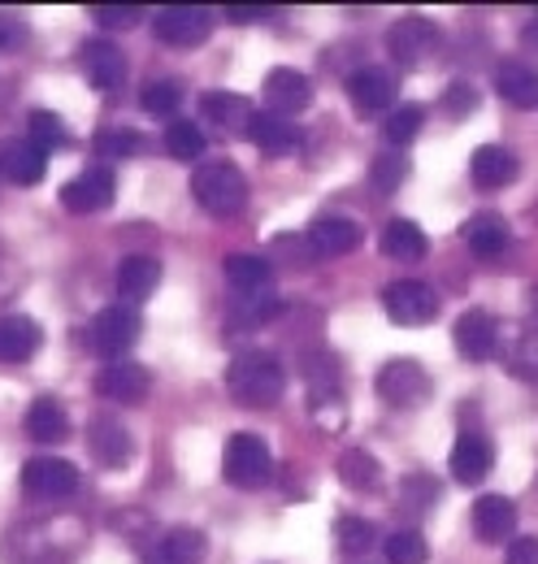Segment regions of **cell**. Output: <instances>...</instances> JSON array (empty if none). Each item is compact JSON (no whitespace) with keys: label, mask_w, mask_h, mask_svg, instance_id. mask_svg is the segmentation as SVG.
Segmentation results:
<instances>
[{"label":"cell","mask_w":538,"mask_h":564,"mask_svg":"<svg viewBox=\"0 0 538 564\" xmlns=\"http://www.w3.org/2000/svg\"><path fill=\"white\" fill-rule=\"evenodd\" d=\"M273 9H252V4H226V18L230 22H261V18H269Z\"/></svg>","instance_id":"obj_47"},{"label":"cell","mask_w":538,"mask_h":564,"mask_svg":"<svg viewBox=\"0 0 538 564\" xmlns=\"http://www.w3.org/2000/svg\"><path fill=\"white\" fill-rule=\"evenodd\" d=\"M408 178V156L404 152H378L374 156V165H369V183H374V192H383V196H391V192H400V183Z\"/></svg>","instance_id":"obj_36"},{"label":"cell","mask_w":538,"mask_h":564,"mask_svg":"<svg viewBox=\"0 0 538 564\" xmlns=\"http://www.w3.org/2000/svg\"><path fill=\"white\" fill-rule=\"evenodd\" d=\"M96 395L100 400H114V404H139L143 395H148V387H152V373L143 369V365H134V360H114V365H105L100 373H96Z\"/></svg>","instance_id":"obj_11"},{"label":"cell","mask_w":538,"mask_h":564,"mask_svg":"<svg viewBox=\"0 0 538 564\" xmlns=\"http://www.w3.org/2000/svg\"><path fill=\"white\" fill-rule=\"evenodd\" d=\"M421 127H426V109L421 105H396L391 118L383 122V135H387L391 148H404V143H412L421 135Z\"/></svg>","instance_id":"obj_35"},{"label":"cell","mask_w":538,"mask_h":564,"mask_svg":"<svg viewBox=\"0 0 538 564\" xmlns=\"http://www.w3.org/2000/svg\"><path fill=\"white\" fill-rule=\"evenodd\" d=\"M204 148H208V140H204L201 122L174 118V122L165 127V152H170L174 161H196V156H204Z\"/></svg>","instance_id":"obj_34"},{"label":"cell","mask_w":538,"mask_h":564,"mask_svg":"<svg viewBox=\"0 0 538 564\" xmlns=\"http://www.w3.org/2000/svg\"><path fill=\"white\" fill-rule=\"evenodd\" d=\"M443 109H448L452 118H470L473 109H477V87L465 83V78L448 83V91H443Z\"/></svg>","instance_id":"obj_42"},{"label":"cell","mask_w":538,"mask_h":564,"mask_svg":"<svg viewBox=\"0 0 538 564\" xmlns=\"http://www.w3.org/2000/svg\"><path fill=\"white\" fill-rule=\"evenodd\" d=\"M152 31L161 44H174V48H196L208 40L213 31V13L204 4H165L152 13Z\"/></svg>","instance_id":"obj_6"},{"label":"cell","mask_w":538,"mask_h":564,"mask_svg":"<svg viewBox=\"0 0 538 564\" xmlns=\"http://www.w3.org/2000/svg\"><path fill=\"white\" fill-rule=\"evenodd\" d=\"M378 248H383V257H391V261H421V257L430 252V239H426V230H421L417 221L391 217V221L383 226V235H378Z\"/></svg>","instance_id":"obj_24"},{"label":"cell","mask_w":538,"mask_h":564,"mask_svg":"<svg viewBox=\"0 0 538 564\" xmlns=\"http://www.w3.org/2000/svg\"><path fill=\"white\" fill-rule=\"evenodd\" d=\"M161 286V261L157 257H127L118 265V295L127 304H143Z\"/></svg>","instance_id":"obj_28"},{"label":"cell","mask_w":538,"mask_h":564,"mask_svg":"<svg viewBox=\"0 0 538 564\" xmlns=\"http://www.w3.org/2000/svg\"><path fill=\"white\" fill-rule=\"evenodd\" d=\"M114 187H118L114 170L92 165V170H83L74 183H66V187H62V209H69V213L109 209V205H114Z\"/></svg>","instance_id":"obj_13"},{"label":"cell","mask_w":538,"mask_h":564,"mask_svg":"<svg viewBox=\"0 0 538 564\" xmlns=\"http://www.w3.org/2000/svg\"><path fill=\"white\" fill-rule=\"evenodd\" d=\"M201 113L217 131H226V135H248V127H252V118H257L252 100L239 96V91H204Z\"/></svg>","instance_id":"obj_17"},{"label":"cell","mask_w":538,"mask_h":564,"mask_svg":"<svg viewBox=\"0 0 538 564\" xmlns=\"http://www.w3.org/2000/svg\"><path fill=\"white\" fill-rule=\"evenodd\" d=\"M309 243H313L318 257H347V252L361 248V226L343 213H326L309 226Z\"/></svg>","instance_id":"obj_21"},{"label":"cell","mask_w":538,"mask_h":564,"mask_svg":"<svg viewBox=\"0 0 538 564\" xmlns=\"http://www.w3.org/2000/svg\"><path fill=\"white\" fill-rule=\"evenodd\" d=\"M383 308L396 326H426L439 317V295L430 282L417 279H400L391 286H383Z\"/></svg>","instance_id":"obj_7"},{"label":"cell","mask_w":538,"mask_h":564,"mask_svg":"<svg viewBox=\"0 0 538 564\" xmlns=\"http://www.w3.org/2000/svg\"><path fill=\"white\" fill-rule=\"evenodd\" d=\"M499 339H504V326L486 308L461 313V322L452 330V344H456V352L465 356V360H491V356L499 352Z\"/></svg>","instance_id":"obj_10"},{"label":"cell","mask_w":538,"mask_h":564,"mask_svg":"<svg viewBox=\"0 0 538 564\" xmlns=\"http://www.w3.org/2000/svg\"><path fill=\"white\" fill-rule=\"evenodd\" d=\"M504 564H538V539L535 534L513 539V543H508V552H504Z\"/></svg>","instance_id":"obj_45"},{"label":"cell","mask_w":538,"mask_h":564,"mask_svg":"<svg viewBox=\"0 0 538 564\" xmlns=\"http://www.w3.org/2000/svg\"><path fill=\"white\" fill-rule=\"evenodd\" d=\"M49 174V152L35 140H4L0 143V178L18 187H35Z\"/></svg>","instance_id":"obj_14"},{"label":"cell","mask_w":538,"mask_h":564,"mask_svg":"<svg viewBox=\"0 0 538 564\" xmlns=\"http://www.w3.org/2000/svg\"><path fill=\"white\" fill-rule=\"evenodd\" d=\"M22 44H26V26H22L18 18L0 13V53H13V48H22Z\"/></svg>","instance_id":"obj_46"},{"label":"cell","mask_w":538,"mask_h":564,"mask_svg":"<svg viewBox=\"0 0 538 564\" xmlns=\"http://www.w3.org/2000/svg\"><path fill=\"white\" fill-rule=\"evenodd\" d=\"M222 474H226V482L239 487V491L266 487L269 478H273V456H269L266 438H261V434H248V430L230 434V438H226V452H222Z\"/></svg>","instance_id":"obj_3"},{"label":"cell","mask_w":538,"mask_h":564,"mask_svg":"<svg viewBox=\"0 0 538 564\" xmlns=\"http://www.w3.org/2000/svg\"><path fill=\"white\" fill-rule=\"evenodd\" d=\"M92 13H96V22H100L105 31H127V26H134V22L143 18L139 4H100V9H92Z\"/></svg>","instance_id":"obj_43"},{"label":"cell","mask_w":538,"mask_h":564,"mask_svg":"<svg viewBox=\"0 0 538 564\" xmlns=\"http://www.w3.org/2000/svg\"><path fill=\"white\" fill-rule=\"evenodd\" d=\"M387 561L391 564H426L430 561V543L417 534V530H396L387 543H383Z\"/></svg>","instance_id":"obj_41"},{"label":"cell","mask_w":538,"mask_h":564,"mask_svg":"<svg viewBox=\"0 0 538 564\" xmlns=\"http://www.w3.org/2000/svg\"><path fill=\"white\" fill-rule=\"evenodd\" d=\"M374 387H378V400L391 404V409H421V404L430 400V391H434L430 373H426L412 356H391V360L378 369Z\"/></svg>","instance_id":"obj_4"},{"label":"cell","mask_w":538,"mask_h":564,"mask_svg":"<svg viewBox=\"0 0 538 564\" xmlns=\"http://www.w3.org/2000/svg\"><path fill=\"white\" fill-rule=\"evenodd\" d=\"M404 491V503H412V508H430V499H439V482L434 478H426V474H408L400 482Z\"/></svg>","instance_id":"obj_44"},{"label":"cell","mask_w":538,"mask_h":564,"mask_svg":"<svg viewBox=\"0 0 538 564\" xmlns=\"http://www.w3.org/2000/svg\"><path fill=\"white\" fill-rule=\"evenodd\" d=\"M96 156H114V161H127V156H139L143 152V135L139 131H127V127H109V131H96Z\"/></svg>","instance_id":"obj_39"},{"label":"cell","mask_w":538,"mask_h":564,"mask_svg":"<svg viewBox=\"0 0 538 564\" xmlns=\"http://www.w3.org/2000/svg\"><path fill=\"white\" fill-rule=\"evenodd\" d=\"M269 279H273V270H269L266 257H252V252H230V257H226V282H230L244 300L266 295Z\"/></svg>","instance_id":"obj_29"},{"label":"cell","mask_w":538,"mask_h":564,"mask_svg":"<svg viewBox=\"0 0 538 564\" xmlns=\"http://www.w3.org/2000/svg\"><path fill=\"white\" fill-rule=\"evenodd\" d=\"M139 339V313L131 304H109L92 317V352L96 356H122Z\"/></svg>","instance_id":"obj_9"},{"label":"cell","mask_w":538,"mask_h":564,"mask_svg":"<svg viewBox=\"0 0 538 564\" xmlns=\"http://www.w3.org/2000/svg\"><path fill=\"white\" fill-rule=\"evenodd\" d=\"M499 352L508 360V373L521 382H538V330H504Z\"/></svg>","instance_id":"obj_30"},{"label":"cell","mask_w":538,"mask_h":564,"mask_svg":"<svg viewBox=\"0 0 538 564\" xmlns=\"http://www.w3.org/2000/svg\"><path fill=\"white\" fill-rule=\"evenodd\" d=\"M139 105L152 113V118H179V105H183V87L174 78H157L143 87Z\"/></svg>","instance_id":"obj_37"},{"label":"cell","mask_w":538,"mask_h":564,"mask_svg":"<svg viewBox=\"0 0 538 564\" xmlns=\"http://www.w3.org/2000/svg\"><path fill=\"white\" fill-rule=\"evenodd\" d=\"M40 326L31 322V317H0V360H26V356H35V348H40Z\"/></svg>","instance_id":"obj_31"},{"label":"cell","mask_w":538,"mask_h":564,"mask_svg":"<svg viewBox=\"0 0 538 564\" xmlns=\"http://www.w3.org/2000/svg\"><path fill=\"white\" fill-rule=\"evenodd\" d=\"M470 178L473 187H482V192H499V187H508L517 178V156L504 143H482L470 156Z\"/></svg>","instance_id":"obj_20"},{"label":"cell","mask_w":538,"mask_h":564,"mask_svg":"<svg viewBox=\"0 0 538 564\" xmlns=\"http://www.w3.org/2000/svg\"><path fill=\"white\" fill-rule=\"evenodd\" d=\"M287 369L273 352H239L226 369V391L244 409H269L282 400Z\"/></svg>","instance_id":"obj_1"},{"label":"cell","mask_w":538,"mask_h":564,"mask_svg":"<svg viewBox=\"0 0 538 564\" xmlns=\"http://www.w3.org/2000/svg\"><path fill=\"white\" fill-rule=\"evenodd\" d=\"M87 447H92L96 465L122 469V465L131 460L134 438H131V430L122 422H114V417H92V425H87Z\"/></svg>","instance_id":"obj_16"},{"label":"cell","mask_w":538,"mask_h":564,"mask_svg":"<svg viewBox=\"0 0 538 564\" xmlns=\"http://www.w3.org/2000/svg\"><path fill=\"white\" fill-rule=\"evenodd\" d=\"M335 539H338V552L361 556V552H369V547H374L378 530H374V521H365V517H338Z\"/></svg>","instance_id":"obj_38"},{"label":"cell","mask_w":538,"mask_h":564,"mask_svg":"<svg viewBox=\"0 0 538 564\" xmlns=\"http://www.w3.org/2000/svg\"><path fill=\"white\" fill-rule=\"evenodd\" d=\"M465 243H470L473 257H482V261H495V257L508 248V221H504V217H499L495 209L473 213L470 221H465Z\"/></svg>","instance_id":"obj_25"},{"label":"cell","mask_w":538,"mask_h":564,"mask_svg":"<svg viewBox=\"0 0 538 564\" xmlns=\"http://www.w3.org/2000/svg\"><path fill=\"white\" fill-rule=\"evenodd\" d=\"M338 482L352 487V491H374L383 482V469H378V460L365 447H347L338 456Z\"/></svg>","instance_id":"obj_33"},{"label":"cell","mask_w":538,"mask_h":564,"mask_svg":"<svg viewBox=\"0 0 538 564\" xmlns=\"http://www.w3.org/2000/svg\"><path fill=\"white\" fill-rule=\"evenodd\" d=\"M248 140L257 143L266 156H291L300 148V131L291 118H278V113H257L252 127H248Z\"/></svg>","instance_id":"obj_26"},{"label":"cell","mask_w":538,"mask_h":564,"mask_svg":"<svg viewBox=\"0 0 538 564\" xmlns=\"http://www.w3.org/2000/svg\"><path fill=\"white\" fill-rule=\"evenodd\" d=\"M495 91L513 105V109H538V70L526 62H504L495 70Z\"/></svg>","instance_id":"obj_27"},{"label":"cell","mask_w":538,"mask_h":564,"mask_svg":"<svg viewBox=\"0 0 538 564\" xmlns=\"http://www.w3.org/2000/svg\"><path fill=\"white\" fill-rule=\"evenodd\" d=\"M261 91H266V109L269 113H278V118H295V113H304L309 100H313L309 78H304L300 70H291V66L269 70L266 83H261Z\"/></svg>","instance_id":"obj_12"},{"label":"cell","mask_w":538,"mask_h":564,"mask_svg":"<svg viewBox=\"0 0 538 564\" xmlns=\"http://www.w3.org/2000/svg\"><path fill=\"white\" fill-rule=\"evenodd\" d=\"M192 196L213 217H235L248 205V178L230 161H208V165H196L192 174Z\"/></svg>","instance_id":"obj_2"},{"label":"cell","mask_w":538,"mask_h":564,"mask_svg":"<svg viewBox=\"0 0 538 564\" xmlns=\"http://www.w3.org/2000/svg\"><path fill=\"white\" fill-rule=\"evenodd\" d=\"M26 140H35L44 152H53V148H66L69 143V131H66V122L57 118V113H49V109H35L31 118H26Z\"/></svg>","instance_id":"obj_40"},{"label":"cell","mask_w":538,"mask_h":564,"mask_svg":"<svg viewBox=\"0 0 538 564\" xmlns=\"http://www.w3.org/2000/svg\"><path fill=\"white\" fill-rule=\"evenodd\" d=\"M22 491L31 499H44V503L69 499L78 491V469L69 460H57V456H35L22 465Z\"/></svg>","instance_id":"obj_8"},{"label":"cell","mask_w":538,"mask_h":564,"mask_svg":"<svg viewBox=\"0 0 538 564\" xmlns=\"http://www.w3.org/2000/svg\"><path fill=\"white\" fill-rule=\"evenodd\" d=\"M22 430H26V438H35V443H49V447H53V443H66L69 438V417L57 400L40 395V400H31V404H26V413H22Z\"/></svg>","instance_id":"obj_23"},{"label":"cell","mask_w":538,"mask_h":564,"mask_svg":"<svg viewBox=\"0 0 538 564\" xmlns=\"http://www.w3.org/2000/svg\"><path fill=\"white\" fill-rule=\"evenodd\" d=\"M396 74L383 70V66H365V70L347 74V100L361 109V113H383L396 105Z\"/></svg>","instance_id":"obj_15"},{"label":"cell","mask_w":538,"mask_h":564,"mask_svg":"<svg viewBox=\"0 0 538 564\" xmlns=\"http://www.w3.org/2000/svg\"><path fill=\"white\" fill-rule=\"evenodd\" d=\"M513 530H517V503L508 495H482L473 503V534L482 543H513Z\"/></svg>","instance_id":"obj_19"},{"label":"cell","mask_w":538,"mask_h":564,"mask_svg":"<svg viewBox=\"0 0 538 564\" xmlns=\"http://www.w3.org/2000/svg\"><path fill=\"white\" fill-rule=\"evenodd\" d=\"M521 48H530V53H538V13L521 26Z\"/></svg>","instance_id":"obj_48"},{"label":"cell","mask_w":538,"mask_h":564,"mask_svg":"<svg viewBox=\"0 0 538 564\" xmlns=\"http://www.w3.org/2000/svg\"><path fill=\"white\" fill-rule=\"evenodd\" d=\"M83 70H87V83L96 91H118L127 83V57L109 40H87L83 44Z\"/></svg>","instance_id":"obj_18"},{"label":"cell","mask_w":538,"mask_h":564,"mask_svg":"<svg viewBox=\"0 0 538 564\" xmlns=\"http://www.w3.org/2000/svg\"><path fill=\"white\" fill-rule=\"evenodd\" d=\"M208 556V539L196 525H174L161 539V564H204Z\"/></svg>","instance_id":"obj_32"},{"label":"cell","mask_w":538,"mask_h":564,"mask_svg":"<svg viewBox=\"0 0 538 564\" xmlns=\"http://www.w3.org/2000/svg\"><path fill=\"white\" fill-rule=\"evenodd\" d=\"M491 460H495V452H491V443L482 434H461L452 456H448V469H452V478L461 487H477L491 474Z\"/></svg>","instance_id":"obj_22"},{"label":"cell","mask_w":538,"mask_h":564,"mask_svg":"<svg viewBox=\"0 0 538 564\" xmlns=\"http://www.w3.org/2000/svg\"><path fill=\"white\" fill-rule=\"evenodd\" d=\"M439 44H443V31L430 18H421V13L396 18L391 31H387V53L396 57V66H404V70L426 66L439 53Z\"/></svg>","instance_id":"obj_5"}]
</instances>
